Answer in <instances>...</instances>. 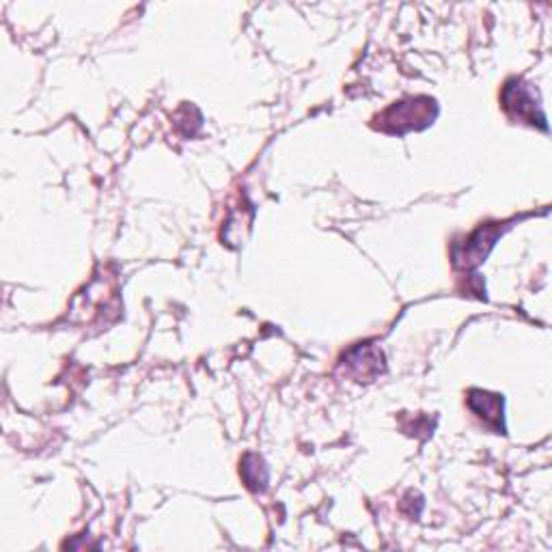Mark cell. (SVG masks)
<instances>
[{
	"label": "cell",
	"mask_w": 552,
	"mask_h": 552,
	"mask_svg": "<svg viewBox=\"0 0 552 552\" xmlns=\"http://www.w3.org/2000/svg\"><path fill=\"white\" fill-rule=\"evenodd\" d=\"M469 406L488 425H494L499 431H503V397L483 391H470Z\"/></svg>",
	"instance_id": "5b68a950"
},
{
	"label": "cell",
	"mask_w": 552,
	"mask_h": 552,
	"mask_svg": "<svg viewBox=\"0 0 552 552\" xmlns=\"http://www.w3.org/2000/svg\"><path fill=\"white\" fill-rule=\"evenodd\" d=\"M383 352L375 350L373 345H361V348L352 350L345 356V365H348L358 380H372L373 375L383 372Z\"/></svg>",
	"instance_id": "277c9868"
},
{
	"label": "cell",
	"mask_w": 552,
	"mask_h": 552,
	"mask_svg": "<svg viewBox=\"0 0 552 552\" xmlns=\"http://www.w3.org/2000/svg\"><path fill=\"white\" fill-rule=\"evenodd\" d=\"M503 104L505 111L509 112V115H514L520 119V121L527 123H542V128H546V119L542 115V111H539L537 102H535L533 91L527 87V84H522L520 81H509L508 87L503 91Z\"/></svg>",
	"instance_id": "7a4b0ae2"
},
{
	"label": "cell",
	"mask_w": 552,
	"mask_h": 552,
	"mask_svg": "<svg viewBox=\"0 0 552 552\" xmlns=\"http://www.w3.org/2000/svg\"><path fill=\"white\" fill-rule=\"evenodd\" d=\"M438 108L431 98H412L392 104L375 121L380 130L391 134H406L410 130H423L434 121Z\"/></svg>",
	"instance_id": "6da1fadb"
},
{
	"label": "cell",
	"mask_w": 552,
	"mask_h": 552,
	"mask_svg": "<svg viewBox=\"0 0 552 552\" xmlns=\"http://www.w3.org/2000/svg\"><path fill=\"white\" fill-rule=\"evenodd\" d=\"M242 469H247L242 472H244V481H247V486L250 488V490H259V488L266 486L267 475H266L264 464H261V460L257 458V455H247Z\"/></svg>",
	"instance_id": "8992f818"
},
{
	"label": "cell",
	"mask_w": 552,
	"mask_h": 552,
	"mask_svg": "<svg viewBox=\"0 0 552 552\" xmlns=\"http://www.w3.org/2000/svg\"><path fill=\"white\" fill-rule=\"evenodd\" d=\"M500 229L499 227H481V229H477L472 236L466 240L464 248L458 250L455 248V264L458 266H464V267H472L477 264H481L483 259H486L488 250L492 248L494 240L499 237Z\"/></svg>",
	"instance_id": "3957f363"
}]
</instances>
